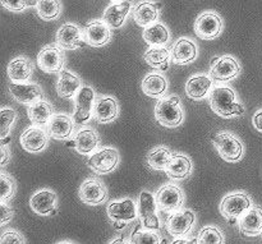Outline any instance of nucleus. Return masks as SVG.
Segmentation results:
<instances>
[{"mask_svg": "<svg viewBox=\"0 0 262 244\" xmlns=\"http://www.w3.org/2000/svg\"><path fill=\"white\" fill-rule=\"evenodd\" d=\"M0 117H2V129H0V137H2V145H7L10 141L9 136L10 129L13 127V123L17 119V113L14 112L10 107H4L0 113Z\"/></svg>", "mask_w": 262, "mask_h": 244, "instance_id": "4c0bfd02", "label": "nucleus"}, {"mask_svg": "<svg viewBox=\"0 0 262 244\" xmlns=\"http://www.w3.org/2000/svg\"><path fill=\"white\" fill-rule=\"evenodd\" d=\"M58 244H73V243H68V242H61V243H58Z\"/></svg>", "mask_w": 262, "mask_h": 244, "instance_id": "09e8293b", "label": "nucleus"}, {"mask_svg": "<svg viewBox=\"0 0 262 244\" xmlns=\"http://www.w3.org/2000/svg\"><path fill=\"white\" fill-rule=\"evenodd\" d=\"M95 106V91L89 86H83L76 95V110L73 120L77 124H83L91 118Z\"/></svg>", "mask_w": 262, "mask_h": 244, "instance_id": "f8f14e48", "label": "nucleus"}, {"mask_svg": "<svg viewBox=\"0 0 262 244\" xmlns=\"http://www.w3.org/2000/svg\"><path fill=\"white\" fill-rule=\"evenodd\" d=\"M170 59L174 64H188L197 58V46L192 40L182 37L174 43Z\"/></svg>", "mask_w": 262, "mask_h": 244, "instance_id": "4be33fe9", "label": "nucleus"}, {"mask_svg": "<svg viewBox=\"0 0 262 244\" xmlns=\"http://www.w3.org/2000/svg\"><path fill=\"white\" fill-rule=\"evenodd\" d=\"M110 244H127V242H125L124 239H122V238H119V239H115V240H113L112 243Z\"/></svg>", "mask_w": 262, "mask_h": 244, "instance_id": "de8ad7c7", "label": "nucleus"}, {"mask_svg": "<svg viewBox=\"0 0 262 244\" xmlns=\"http://www.w3.org/2000/svg\"><path fill=\"white\" fill-rule=\"evenodd\" d=\"M161 9L160 3L151 2H141L133 9V18L136 23L141 27H147V26L155 23L159 17V10Z\"/></svg>", "mask_w": 262, "mask_h": 244, "instance_id": "b1692460", "label": "nucleus"}, {"mask_svg": "<svg viewBox=\"0 0 262 244\" xmlns=\"http://www.w3.org/2000/svg\"><path fill=\"white\" fill-rule=\"evenodd\" d=\"M8 77L13 82H26L33 73V64L25 56H18L8 64Z\"/></svg>", "mask_w": 262, "mask_h": 244, "instance_id": "bb28decb", "label": "nucleus"}, {"mask_svg": "<svg viewBox=\"0 0 262 244\" xmlns=\"http://www.w3.org/2000/svg\"><path fill=\"white\" fill-rule=\"evenodd\" d=\"M241 65L233 56L225 55L222 58L212 59L210 77L212 81L227 82L235 78L239 74Z\"/></svg>", "mask_w": 262, "mask_h": 244, "instance_id": "1a4fd4ad", "label": "nucleus"}, {"mask_svg": "<svg viewBox=\"0 0 262 244\" xmlns=\"http://www.w3.org/2000/svg\"><path fill=\"white\" fill-rule=\"evenodd\" d=\"M0 244H26L25 238L15 230H7L0 238Z\"/></svg>", "mask_w": 262, "mask_h": 244, "instance_id": "79ce46f5", "label": "nucleus"}, {"mask_svg": "<svg viewBox=\"0 0 262 244\" xmlns=\"http://www.w3.org/2000/svg\"><path fill=\"white\" fill-rule=\"evenodd\" d=\"M212 87V79L205 74L194 76L186 83V92L191 99L201 100L206 95H210Z\"/></svg>", "mask_w": 262, "mask_h": 244, "instance_id": "c756f323", "label": "nucleus"}, {"mask_svg": "<svg viewBox=\"0 0 262 244\" xmlns=\"http://www.w3.org/2000/svg\"><path fill=\"white\" fill-rule=\"evenodd\" d=\"M168 240L161 239L156 230H142L141 224H137L130 237V244H166Z\"/></svg>", "mask_w": 262, "mask_h": 244, "instance_id": "e433bc0d", "label": "nucleus"}, {"mask_svg": "<svg viewBox=\"0 0 262 244\" xmlns=\"http://www.w3.org/2000/svg\"><path fill=\"white\" fill-rule=\"evenodd\" d=\"M0 155H2V166H4L8 163V160H10V152L7 148V145H2V147H0Z\"/></svg>", "mask_w": 262, "mask_h": 244, "instance_id": "c03bdc74", "label": "nucleus"}, {"mask_svg": "<svg viewBox=\"0 0 262 244\" xmlns=\"http://www.w3.org/2000/svg\"><path fill=\"white\" fill-rule=\"evenodd\" d=\"M9 92L14 100L26 105H32L35 102L43 100L42 90L36 83H17L13 82L9 84Z\"/></svg>", "mask_w": 262, "mask_h": 244, "instance_id": "2eb2a0df", "label": "nucleus"}, {"mask_svg": "<svg viewBox=\"0 0 262 244\" xmlns=\"http://www.w3.org/2000/svg\"><path fill=\"white\" fill-rule=\"evenodd\" d=\"M212 145L217 150L220 158L228 163L239 161L243 156V151H245L239 138L227 130L216 133L212 137Z\"/></svg>", "mask_w": 262, "mask_h": 244, "instance_id": "7ed1b4c3", "label": "nucleus"}, {"mask_svg": "<svg viewBox=\"0 0 262 244\" xmlns=\"http://www.w3.org/2000/svg\"><path fill=\"white\" fill-rule=\"evenodd\" d=\"M56 43L64 50H76L84 46L81 28L74 23H66L56 32Z\"/></svg>", "mask_w": 262, "mask_h": 244, "instance_id": "4468645a", "label": "nucleus"}, {"mask_svg": "<svg viewBox=\"0 0 262 244\" xmlns=\"http://www.w3.org/2000/svg\"><path fill=\"white\" fill-rule=\"evenodd\" d=\"M196 216L191 210H183V211H177L170 215L166 221V229L174 237H183L188 234L192 229Z\"/></svg>", "mask_w": 262, "mask_h": 244, "instance_id": "dca6fc26", "label": "nucleus"}, {"mask_svg": "<svg viewBox=\"0 0 262 244\" xmlns=\"http://www.w3.org/2000/svg\"><path fill=\"white\" fill-rule=\"evenodd\" d=\"M94 118L99 123H112L119 114V106L114 97L105 96L97 99L94 106Z\"/></svg>", "mask_w": 262, "mask_h": 244, "instance_id": "aec40b11", "label": "nucleus"}, {"mask_svg": "<svg viewBox=\"0 0 262 244\" xmlns=\"http://www.w3.org/2000/svg\"><path fill=\"white\" fill-rule=\"evenodd\" d=\"M0 181H2V194H0V199H2V202H5L7 199H10L14 196L17 186H15L14 179L10 175H8L7 173H4V171L0 174Z\"/></svg>", "mask_w": 262, "mask_h": 244, "instance_id": "ea45409f", "label": "nucleus"}, {"mask_svg": "<svg viewBox=\"0 0 262 244\" xmlns=\"http://www.w3.org/2000/svg\"><path fill=\"white\" fill-rule=\"evenodd\" d=\"M36 10L42 20H55L61 13V3L60 0H38Z\"/></svg>", "mask_w": 262, "mask_h": 244, "instance_id": "c9c22d12", "label": "nucleus"}, {"mask_svg": "<svg viewBox=\"0 0 262 244\" xmlns=\"http://www.w3.org/2000/svg\"><path fill=\"white\" fill-rule=\"evenodd\" d=\"M223 26L222 17L212 10H207L200 14L194 22V32L201 40H214L222 33Z\"/></svg>", "mask_w": 262, "mask_h": 244, "instance_id": "39448f33", "label": "nucleus"}, {"mask_svg": "<svg viewBox=\"0 0 262 244\" xmlns=\"http://www.w3.org/2000/svg\"><path fill=\"white\" fill-rule=\"evenodd\" d=\"M87 164L97 174L112 173L119 164V152L112 147L101 148L92 153Z\"/></svg>", "mask_w": 262, "mask_h": 244, "instance_id": "6e6552de", "label": "nucleus"}, {"mask_svg": "<svg viewBox=\"0 0 262 244\" xmlns=\"http://www.w3.org/2000/svg\"><path fill=\"white\" fill-rule=\"evenodd\" d=\"M197 244H224V235L216 227H205L197 235Z\"/></svg>", "mask_w": 262, "mask_h": 244, "instance_id": "58836bf2", "label": "nucleus"}, {"mask_svg": "<svg viewBox=\"0 0 262 244\" xmlns=\"http://www.w3.org/2000/svg\"><path fill=\"white\" fill-rule=\"evenodd\" d=\"M137 207L136 204L129 198L123 201L112 202L107 206V215L114 223H127L135 220L137 216Z\"/></svg>", "mask_w": 262, "mask_h": 244, "instance_id": "6ab92c4d", "label": "nucleus"}, {"mask_svg": "<svg viewBox=\"0 0 262 244\" xmlns=\"http://www.w3.org/2000/svg\"><path fill=\"white\" fill-rule=\"evenodd\" d=\"M251 207H252V201L248 194L243 193V192H235V193H230L223 198L222 204H220V212L223 216L233 223V219L237 220V217L246 214Z\"/></svg>", "mask_w": 262, "mask_h": 244, "instance_id": "20e7f679", "label": "nucleus"}, {"mask_svg": "<svg viewBox=\"0 0 262 244\" xmlns=\"http://www.w3.org/2000/svg\"><path fill=\"white\" fill-rule=\"evenodd\" d=\"M156 209H158V204L156 199L150 192L143 191L141 192L140 197H138V215H140L142 224L146 229L148 230H159L160 229V221L156 215Z\"/></svg>", "mask_w": 262, "mask_h": 244, "instance_id": "0eeeda50", "label": "nucleus"}, {"mask_svg": "<svg viewBox=\"0 0 262 244\" xmlns=\"http://www.w3.org/2000/svg\"><path fill=\"white\" fill-rule=\"evenodd\" d=\"M239 232L246 237H256L262 233V210L252 206L239 220Z\"/></svg>", "mask_w": 262, "mask_h": 244, "instance_id": "412c9836", "label": "nucleus"}, {"mask_svg": "<svg viewBox=\"0 0 262 244\" xmlns=\"http://www.w3.org/2000/svg\"><path fill=\"white\" fill-rule=\"evenodd\" d=\"M253 125L258 132H262V112H257L253 117Z\"/></svg>", "mask_w": 262, "mask_h": 244, "instance_id": "a18cd8bd", "label": "nucleus"}, {"mask_svg": "<svg viewBox=\"0 0 262 244\" xmlns=\"http://www.w3.org/2000/svg\"><path fill=\"white\" fill-rule=\"evenodd\" d=\"M155 199L161 211L177 212L183 206L184 194L179 187L174 186V184H165L159 189Z\"/></svg>", "mask_w": 262, "mask_h": 244, "instance_id": "423d86ee", "label": "nucleus"}, {"mask_svg": "<svg viewBox=\"0 0 262 244\" xmlns=\"http://www.w3.org/2000/svg\"><path fill=\"white\" fill-rule=\"evenodd\" d=\"M210 106L219 117H242L245 107L237 101L235 92L230 87H215L209 95Z\"/></svg>", "mask_w": 262, "mask_h": 244, "instance_id": "f257e3e1", "label": "nucleus"}, {"mask_svg": "<svg viewBox=\"0 0 262 244\" xmlns=\"http://www.w3.org/2000/svg\"><path fill=\"white\" fill-rule=\"evenodd\" d=\"M143 40L150 46H164L169 41V31L165 25L155 22L143 30Z\"/></svg>", "mask_w": 262, "mask_h": 244, "instance_id": "473e14b6", "label": "nucleus"}, {"mask_svg": "<svg viewBox=\"0 0 262 244\" xmlns=\"http://www.w3.org/2000/svg\"><path fill=\"white\" fill-rule=\"evenodd\" d=\"M81 88L82 81L78 76L66 71V69L60 72V77H59L58 84H56V92H58L59 97L71 99V97L76 96Z\"/></svg>", "mask_w": 262, "mask_h": 244, "instance_id": "393cba45", "label": "nucleus"}, {"mask_svg": "<svg viewBox=\"0 0 262 244\" xmlns=\"http://www.w3.org/2000/svg\"><path fill=\"white\" fill-rule=\"evenodd\" d=\"M49 142V136L42 128L31 127L20 136V145L27 152L37 153L45 150Z\"/></svg>", "mask_w": 262, "mask_h": 244, "instance_id": "f3484780", "label": "nucleus"}, {"mask_svg": "<svg viewBox=\"0 0 262 244\" xmlns=\"http://www.w3.org/2000/svg\"><path fill=\"white\" fill-rule=\"evenodd\" d=\"M53 115V106L48 101H45V100H40V101L28 106V118L36 125L49 124Z\"/></svg>", "mask_w": 262, "mask_h": 244, "instance_id": "2f4dec72", "label": "nucleus"}, {"mask_svg": "<svg viewBox=\"0 0 262 244\" xmlns=\"http://www.w3.org/2000/svg\"><path fill=\"white\" fill-rule=\"evenodd\" d=\"M155 118L164 127L176 128L181 125L184 118L181 99L178 96H170L159 100L155 106Z\"/></svg>", "mask_w": 262, "mask_h": 244, "instance_id": "f03ea898", "label": "nucleus"}, {"mask_svg": "<svg viewBox=\"0 0 262 244\" xmlns=\"http://www.w3.org/2000/svg\"><path fill=\"white\" fill-rule=\"evenodd\" d=\"M84 38L87 43L95 48H101L112 40V31L104 19L91 20L84 27Z\"/></svg>", "mask_w": 262, "mask_h": 244, "instance_id": "ddd939ff", "label": "nucleus"}, {"mask_svg": "<svg viewBox=\"0 0 262 244\" xmlns=\"http://www.w3.org/2000/svg\"><path fill=\"white\" fill-rule=\"evenodd\" d=\"M66 55L60 48L49 45L41 49L37 55V64L41 71L46 73H56L63 71Z\"/></svg>", "mask_w": 262, "mask_h": 244, "instance_id": "9b49d317", "label": "nucleus"}, {"mask_svg": "<svg viewBox=\"0 0 262 244\" xmlns=\"http://www.w3.org/2000/svg\"><path fill=\"white\" fill-rule=\"evenodd\" d=\"M79 198L91 206L104 204L107 199V188L100 179L90 178L79 187Z\"/></svg>", "mask_w": 262, "mask_h": 244, "instance_id": "9d476101", "label": "nucleus"}, {"mask_svg": "<svg viewBox=\"0 0 262 244\" xmlns=\"http://www.w3.org/2000/svg\"><path fill=\"white\" fill-rule=\"evenodd\" d=\"M174 153L164 146H159L147 153V164L154 170H166Z\"/></svg>", "mask_w": 262, "mask_h": 244, "instance_id": "f704fd0d", "label": "nucleus"}, {"mask_svg": "<svg viewBox=\"0 0 262 244\" xmlns=\"http://www.w3.org/2000/svg\"><path fill=\"white\" fill-rule=\"evenodd\" d=\"M261 234H262V233H261Z\"/></svg>", "mask_w": 262, "mask_h": 244, "instance_id": "8fccbe9b", "label": "nucleus"}, {"mask_svg": "<svg viewBox=\"0 0 262 244\" xmlns=\"http://www.w3.org/2000/svg\"><path fill=\"white\" fill-rule=\"evenodd\" d=\"M30 206L37 215L48 216L56 214V194L49 189L38 191L31 197Z\"/></svg>", "mask_w": 262, "mask_h": 244, "instance_id": "a211bd4d", "label": "nucleus"}, {"mask_svg": "<svg viewBox=\"0 0 262 244\" xmlns=\"http://www.w3.org/2000/svg\"><path fill=\"white\" fill-rule=\"evenodd\" d=\"M171 244H197V239H191V240L178 239V240H174Z\"/></svg>", "mask_w": 262, "mask_h": 244, "instance_id": "49530a36", "label": "nucleus"}, {"mask_svg": "<svg viewBox=\"0 0 262 244\" xmlns=\"http://www.w3.org/2000/svg\"><path fill=\"white\" fill-rule=\"evenodd\" d=\"M171 53L165 46H151L145 54L143 59L148 65L160 71H166L169 68V59Z\"/></svg>", "mask_w": 262, "mask_h": 244, "instance_id": "7c9ffc66", "label": "nucleus"}, {"mask_svg": "<svg viewBox=\"0 0 262 244\" xmlns=\"http://www.w3.org/2000/svg\"><path fill=\"white\" fill-rule=\"evenodd\" d=\"M100 143V137L96 133V130L91 128H84L77 133L74 138V147L77 148L79 153L82 155H89L92 153L97 148Z\"/></svg>", "mask_w": 262, "mask_h": 244, "instance_id": "c85d7f7f", "label": "nucleus"}, {"mask_svg": "<svg viewBox=\"0 0 262 244\" xmlns=\"http://www.w3.org/2000/svg\"><path fill=\"white\" fill-rule=\"evenodd\" d=\"M142 90L147 96L161 97L168 90V82L165 77L159 73H151L145 77L142 82Z\"/></svg>", "mask_w": 262, "mask_h": 244, "instance_id": "72a5a7b5", "label": "nucleus"}, {"mask_svg": "<svg viewBox=\"0 0 262 244\" xmlns=\"http://www.w3.org/2000/svg\"><path fill=\"white\" fill-rule=\"evenodd\" d=\"M130 8H132V5L127 0L118 3V4L109 5L102 14V19L109 25L110 28L122 27L127 15L129 14Z\"/></svg>", "mask_w": 262, "mask_h": 244, "instance_id": "cd10ccee", "label": "nucleus"}, {"mask_svg": "<svg viewBox=\"0 0 262 244\" xmlns=\"http://www.w3.org/2000/svg\"><path fill=\"white\" fill-rule=\"evenodd\" d=\"M166 174L173 181H182L191 175L192 161L188 156L183 153H174L166 168Z\"/></svg>", "mask_w": 262, "mask_h": 244, "instance_id": "a878e982", "label": "nucleus"}, {"mask_svg": "<svg viewBox=\"0 0 262 244\" xmlns=\"http://www.w3.org/2000/svg\"><path fill=\"white\" fill-rule=\"evenodd\" d=\"M74 129V120L67 114H54L49 122V135L55 140H67Z\"/></svg>", "mask_w": 262, "mask_h": 244, "instance_id": "5701e85b", "label": "nucleus"}, {"mask_svg": "<svg viewBox=\"0 0 262 244\" xmlns=\"http://www.w3.org/2000/svg\"><path fill=\"white\" fill-rule=\"evenodd\" d=\"M2 5L12 12H23L28 7H33L37 4L38 0H0Z\"/></svg>", "mask_w": 262, "mask_h": 244, "instance_id": "a19ab883", "label": "nucleus"}, {"mask_svg": "<svg viewBox=\"0 0 262 244\" xmlns=\"http://www.w3.org/2000/svg\"><path fill=\"white\" fill-rule=\"evenodd\" d=\"M2 225H5L13 217V210L5 202H2Z\"/></svg>", "mask_w": 262, "mask_h": 244, "instance_id": "37998d69", "label": "nucleus"}]
</instances>
